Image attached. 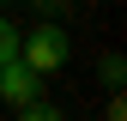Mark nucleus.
I'll return each instance as SVG.
<instances>
[{"label": "nucleus", "instance_id": "obj_1", "mask_svg": "<svg viewBox=\"0 0 127 121\" xmlns=\"http://www.w3.org/2000/svg\"><path fill=\"white\" fill-rule=\"evenodd\" d=\"M73 55V36L61 24H36V30H18V60L30 73H61Z\"/></svg>", "mask_w": 127, "mask_h": 121}, {"label": "nucleus", "instance_id": "obj_5", "mask_svg": "<svg viewBox=\"0 0 127 121\" xmlns=\"http://www.w3.org/2000/svg\"><path fill=\"white\" fill-rule=\"evenodd\" d=\"M121 79H127V67H121V55H103V85H109V91H121Z\"/></svg>", "mask_w": 127, "mask_h": 121}, {"label": "nucleus", "instance_id": "obj_3", "mask_svg": "<svg viewBox=\"0 0 127 121\" xmlns=\"http://www.w3.org/2000/svg\"><path fill=\"white\" fill-rule=\"evenodd\" d=\"M18 121H67V115H61L55 103H42V97H36V103H24V109H18Z\"/></svg>", "mask_w": 127, "mask_h": 121}, {"label": "nucleus", "instance_id": "obj_6", "mask_svg": "<svg viewBox=\"0 0 127 121\" xmlns=\"http://www.w3.org/2000/svg\"><path fill=\"white\" fill-rule=\"evenodd\" d=\"M109 121H127V97L121 91H109Z\"/></svg>", "mask_w": 127, "mask_h": 121}, {"label": "nucleus", "instance_id": "obj_7", "mask_svg": "<svg viewBox=\"0 0 127 121\" xmlns=\"http://www.w3.org/2000/svg\"><path fill=\"white\" fill-rule=\"evenodd\" d=\"M36 6H42V0H36Z\"/></svg>", "mask_w": 127, "mask_h": 121}, {"label": "nucleus", "instance_id": "obj_4", "mask_svg": "<svg viewBox=\"0 0 127 121\" xmlns=\"http://www.w3.org/2000/svg\"><path fill=\"white\" fill-rule=\"evenodd\" d=\"M12 55H18V24L0 12V60H12Z\"/></svg>", "mask_w": 127, "mask_h": 121}, {"label": "nucleus", "instance_id": "obj_2", "mask_svg": "<svg viewBox=\"0 0 127 121\" xmlns=\"http://www.w3.org/2000/svg\"><path fill=\"white\" fill-rule=\"evenodd\" d=\"M36 97H42V73H30L18 55H12V60H0V103L24 109V103H36Z\"/></svg>", "mask_w": 127, "mask_h": 121}]
</instances>
